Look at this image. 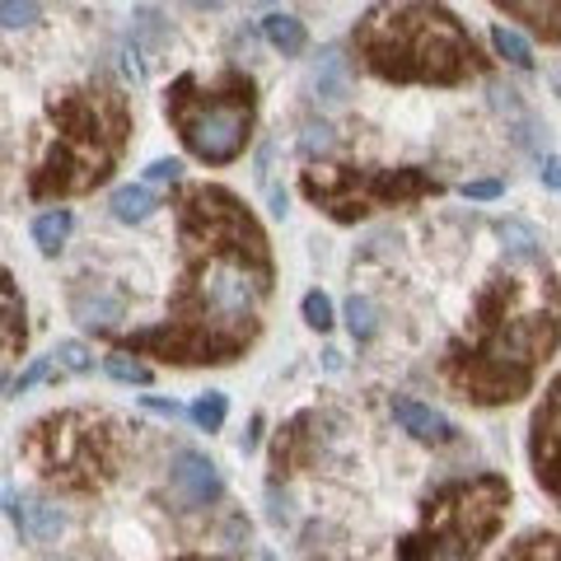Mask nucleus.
<instances>
[{
    "label": "nucleus",
    "mask_w": 561,
    "mask_h": 561,
    "mask_svg": "<svg viewBox=\"0 0 561 561\" xmlns=\"http://www.w3.org/2000/svg\"><path fill=\"white\" fill-rule=\"evenodd\" d=\"M342 66H346V57H342L337 47H328L323 61H319V80H313L328 103H342V99H346V76H342Z\"/></svg>",
    "instance_id": "aec40b11"
},
{
    "label": "nucleus",
    "mask_w": 561,
    "mask_h": 561,
    "mask_svg": "<svg viewBox=\"0 0 561 561\" xmlns=\"http://www.w3.org/2000/svg\"><path fill=\"white\" fill-rule=\"evenodd\" d=\"M319 412H300L286 431H276V445H272V468L276 478H290L313 463V449H319Z\"/></svg>",
    "instance_id": "9b49d317"
},
{
    "label": "nucleus",
    "mask_w": 561,
    "mask_h": 561,
    "mask_svg": "<svg viewBox=\"0 0 561 561\" xmlns=\"http://www.w3.org/2000/svg\"><path fill=\"white\" fill-rule=\"evenodd\" d=\"M24 463L38 472V482L70 491V496H90L103 491L127 459V431L122 421L94 408H66L43 421H33L20 440Z\"/></svg>",
    "instance_id": "39448f33"
},
{
    "label": "nucleus",
    "mask_w": 561,
    "mask_h": 561,
    "mask_svg": "<svg viewBox=\"0 0 561 561\" xmlns=\"http://www.w3.org/2000/svg\"><path fill=\"white\" fill-rule=\"evenodd\" d=\"M262 33H267V43L280 51V57H300L305 43H309V33L295 14H267V20H262Z\"/></svg>",
    "instance_id": "f3484780"
},
{
    "label": "nucleus",
    "mask_w": 561,
    "mask_h": 561,
    "mask_svg": "<svg viewBox=\"0 0 561 561\" xmlns=\"http://www.w3.org/2000/svg\"><path fill=\"white\" fill-rule=\"evenodd\" d=\"M164 117L179 131L183 150L202 164H234L253 140L257 122V84L249 70H225L216 84L197 76H179L164 90Z\"/></svg>",
    "instance_id": "423d86ee"
},
{
    "label": "nucleus",
    "mask_w": 561,
    "mask_h": 561,
    "mask_svg": "<svg viewBox=\"0 0 561 561\" xmlns=\"http://www.w3.org/2000/svg\"><path fill=\"white\" fill-rule=\"evenodd\" d=\"M192 5H197V10H225L230 0H192Z\"/></svg>",
    "instance_id": "e433bc0d"
},
{
    "label": "nucleus",
    "mask_w": 561,
    "mask_h": 561,
    "mask_svg": "<svg viewBox=\"0 0 561 561\" xmlns=\"http://www.w3.org/2000/svg\"><path fill=\"white\" fill-rule=\"evenodd\" d=\"M28 342V323H24V300L14 290L10 272L0 267V379H5V360L20 356Z\"/></svg>",
    "instance_id": "4468645a"
},
{
    "label": "nucleus",
    "mask_w": 561,
    "mask_h": 561,
    "mask_svg": "<svg viewBox=\"0 0 561 561\" xmlns=\"http://www.w3.org/2000/svg\"><path fill=\"white\" fill-rule=\"evenodd\" d=\"M169 491L183 511H206V505H216L225 496V482H220L216 463L187 449V454H179V463L169 472Z\"/></svg>",
    "instance_id": "9d476101"
},
{
    "label": "nucleus",
    "mask_w": 561,
    "mask_h": 561,
    "mask_svg": "<svg viewBox=\"0 0 561 561\" xmlns=\"http://www.w3.org/2000/svg\"><path fill=\"white\" fill-rule=\"evenodd\" d=\"M300 309H305V323H309L313 332H328V328H332V300H328L323 290H309Z\"/></svg>",
    "instance_id": "a878e982"
},
{
    "label": "nucleus",
    "mask_w": 561,
    "mask_h": 561,
    "mask_svg": "<svg viewBox=\"0 0 561 561\" xmlns=\"http://www.w3.org/2000/svg\"><path fill=\"white\" fill-rule=\"evenodd\" d=\"M505 20H515L542 38L548 47H561V0H491Z\"/></svg>",
    "instance_id": "ddd939ff"
},
{
    "label": "nucleus",
    "mask_w": 561,
    "mask_h": 561,
    "mask_svg": "<svg viewBox=\"0 0 561 561\" xmlns=\"http://www.w3.org/2000/svg\"><path fill=\"white\" fill-rule=\"evenodd\" d=\"M122 295L117 290H103V286H80L76 295H70V313L84 323V328H99V332H108L113 319H122Z\"/></svg>",
    "instance_id": "dca6fc26"
},
{
    "label": "nucleus",
    "mask_w": 561,
    "mask_h": 561,
    "mask_svg": "<svg viewBox=\"0 0 561 561\" xmlns=\"http://www.w3.org/2000/svg\"><path fill=\"white\" fill-rule=\"evenodd\" d=\"M501 239H505V253H538L534 230H524L519 220H505L501 225Z\"/></svg>",
    "instance_id": "cd10ccee"
},
{
    "label": "nucleus",
    "mask_w": 561,
    "mask_h": 561,
    "mask_svg": "<svg viewBox=\"0 0 561 561\" xmlns=\"http://www.w3.org/2000/svg\"><path fill=\"white\" fill-rule=\"evenodd\" d=\"M529 468L538 486L548 491L561 511V370L542 389V402L534 408V421H529Z\"/></svg>",
    "instance_id": "1a4fd4ad"
},
{
    "label": "nucleus",
    "mask_w": 561,
    "mask_h": 561,
    "mask_svg": "<svg viewBox=\"0 0 561 561\" xmlns=\"http://www.w3.org/2000/svg\"><path fill=\"white\" fill-rule=\"evenodd\" d=\"M542 183H548L552 192H561V164H557V160L542 164Z\"/></svg>",
    "instance_id": "72a5a7b5"
},
{
    "label": "nucleus",
    "mask_w": 561,
    "mask_h": 561,
    "mask_svg": "<svg viewBox=\"0 0 561 561\" xmlns=\"http://www.w3.org/2000/svg\"><path fill=\"white\" fill-rule=\"evenodd\" d=\"M515 491L501 472H478V478L445 482L421 511V524L398 542L402 561H463L478 557L491 538L501 534L511 515Z\"/></svg>",
    "instance_id": "0eeeda50"
},
{
    "label": "nucleus",
    "mask_w": 561,
    "mask_h": 561,
    "mask_svg": "<svg viewBox=\"0 0 561 561\" xmlns=\"http://www.w3.org/2000/svg\"><path fill=\"white\" fill-rule=\"evenodd\" d=\"M10 519H14V529H20V538H28V542H51L66 529V515L38 496H14Z\"/></svg>",
    "instance_id": "2eb2a0df"
},
{
    "label": "nucleus",
    "mask_w": 561,
    "mask_h": 561,
    "mask_svg": "<svg viewBox=\"0 0 561 561\" xmlns=\"http://www.w3.org/2000/svg\"><path fill=\"white\" fill-rule=\"evenodd\" d=\"M257 431H262V416H253V426H249V435H243V454H249V449H257Z\"/></svg>",
    "instance_id": "c9c22d12"
},
{
    "label": "nucleus",
    "mask_w": 561,
    "mask_h": 561,
    "mask_svg": "<svg viewBox=\"0 0 561 561\" xmlns=\"http://www.w3.org/2000/svg\"><path fill=\"white\" fill-rule=\"evenodd\" d=\"M491 47H496V57H505V66H515V70H534V47L524 43L515 28L496 24V28H491Z\"/></svg>",
    "instance_id": "6ab92c4d"
},
{
    "label": "nucleus",
    "mask_w": 561,
    "mask_h": 561,
    "mask_svg": "<svg viewBox=\"0 0 561 561\" xmlns=\"http://www.w3.org/2000/svg\"><path fill=\"white\" fill-rule=\"evenodd\" d=\"M561 346V280L542 253H505L472 295L468 328L445 346V393L468 408H505L534 393Z\"/></svg>",
    "instance_id": "f03ea898"
},
{
    "label": "nucleus",
    "mask_w": 561,
    "mask_h": 561,
    "mask_svg": "<svg viewBox=\"0 0 561 561\" xmlns=\"http://www.w3.org/2000/svg\"><path fill=\"white\" fill-rule=\"evenodd\" d=\"M108 375L122 379V383H140V389L150 383V370L140 360H131V356H108Z\"/></svg>",
    "instance_id": "c85d7f7f"
},
{
    "label": "nucleus",
    "mask_w": 561,
    "mask_h": 561,
    "mask_svg": "<svg viewBox=\"0 0 561 561\" xmlns=\"http://www.w3.org/2000/svg\"><path fill=\"white\" fill-rule=\"evenodd\" d=\"M43 375H47V360H33V365H28V370H24L20 379H14V383H10V393H28V389H33V383H38Z\"/></svg>",
    "instance_id": "473e14b6"
},
{
    "label": "nucleus",
    "mask_w": 561,
    "mask_h": 561,
    "mask_svg": "<svg viewBox=\"0 0 561 561\" xmlns=\"http://www.w3.org/2000/svg\"><path fill=\"white\" fill-rule=\"evenodd\" d=\"M51 356H57V365H61V370H70V375H90L94 370V356H90V346H84V342H57Z\"/></svg>",
    "instance_id": "393cba45"
},
{
    "label": "nucleus",
    "mask_w": 561,
    "mask_h": 561,
    "mask_svg": "<svg viewBox=\"0 0 561 561\" xmlns=\"http://www.w3.org/2000/svg\"><path fill=\"white\" fill-rule=\"evenodd\" d=\"M511 561H534V557H561V538L557 534H524L519 542L505 548Z\"/></svg>",
    "instance_id": "4be33fe9"
},
{
    "label": "nucleus",
    "mask_w": 561,
    "mask_h": 561,
    "mask_svg": "<svg viewBox=\"0 0 561 561\" xmlns=\"http://www.w3.org/2000/svg\"><path fill=\"white\" fill-rule=\"evenodd\" d=\"M33 239H38L43 253H61V243L70 239V216L66 210H47V216L33 220Z\"/></svg>",
    "instance_id": "412c9836"
},
{
    "label": "nucleus",
    "mask_w": 561,
    "mask_h": 561,
    "mask_svg": "<svg viewBox=\"0 0 561 561\" xmlns=\"http://www.w3.org/2000/svg\"><path fill=\"white\" fill-rule=\"evenodd\" d=\"M146 408L160 416H179V402H164V398H146Z\"/></svg>",
    "instance_id": "f704fd0d"
},
{
    "label": "nucleus",
    "mask_w": 561,
    "mask_h": 561,
    "mask_svg": "<svg viewBox=\"0 0 561 561\" xmlns=\"http://www.w3.org/2000/svg\"><path fill=\"white\" fill-rule=\"evenodd\" d=\"M300 192L337 225L370 220L379 210L393 206H416L426 197H440L445 183L431 169H375V164H309L300 173Z\"/></svg>",
    "instance_id": "6e6552de"
},
{
    "label": "nucleus",
    "mask_w": 561,
    "mask_h": 561,
    "mask_svg": "<svg viewBox=\"0 0 561 561\" xmlns=\"http://www.w3.org/2000/svg\"><path fill=\"white\" fill-rule=\"evenodd\" d=\"M38 20V0H0V24L5 28H28Z\"/></svg>",
    "instance_id": "bb28decb"
},
{
    "label": "nucleus",
    "mask_w": 561,
    "mask_h": 561,
    "mask_svg": "<svg viewBox=\"0 0 561 561\" xmlns=\"http://www.w3.org/2000/svg\"><path fill=\"white\" fill-rule=\"evenodd\" d=\"M389 412H393V421H398L402 431L416 435V440H426V445H449V440H454L449 416H440L435 408H426V402H416V398H408V393H393Z\"/></svg>",
    "instance_id": "f8f14e48"
},
{
    "label": "nucleus",
    "mask_w": 561,
    "mask_h": 561,
    "mask_svg": "<svg viewBox=\"0 0 561 561\" xmlns=\"http://www.w3.org/2000/svg\"><path fill=\"white\" fill-rule=\"evenodd\" d=\"M183 179V164L179 160H154L146 169V183H179Z\"/></svg>",
    "instance_id": "7c9ffc66"
},
{
    "label": "nucleus",
    "mask_w": 561,
    "mask_h": 561,
    "mask_svg": "<svg viewBox=\"0 0 561 561\" xmlns=\"http://www.w3.org/2000/svg\"><path fill=\"white\" fill-rule=\"evenodd\" d=\"M131 108L108 84L66 90L47 103V131L38 164L28 173L33 202L84 197L113 179L122 154L131 146Z\"/></svg>",
    "instance_id": "20e7f679"
},
{
    "label": "nucleus",
    "mask_w": 561,
    "mask_h": 561,
    "mask_svg": "<svg viewBox=\"0 0 561 561\" xmlns=\"http://www.w3.org/2000/svg\"><path fill=\"white\" fill-rule=\"evenodd\" d=\"M351 57L379 84L454 90L491 70L478 38L440 0H379L351 28Z\"/></svg>",
    "instance_id": "7ed1b4c3"
},
{
    "label": "nucleus",
    "mask_w": 561,
    "mask_h": 561,
    "mask_svg": "<svg viewBox=\"0 0 561 561\" xmlns=\"http://www.w3.org/2000/svg\"><path fill=\"white\" fill-rule=\"evenodd\" d=\"M225 412H230L225 393H202L197 402H192V421H197L202 431H220L225 426Z\"/></svg>",
    "instance_id": "b1692460"
},
{
    "label": "nucleus",
    "mask_w": 561,
    "mask_h": 561,
    "mask_svg": "<svg viewBox=\"0 0 561 561\" xmlns=\"http://www.w3.org/2000/svg\"><path fill=\"white\" fill-rule=\"evenodd\" d=\"M154 192L146 187V183H131V187H117L113 192V216L122 220V225H140V220H150L154 216Z\"/></svg>",
    "instance_id": "a211bd4d"
},
{
    "label": "nucleus",
    "mask_w": 561,
    "mask_h": 561,
    "mask_svg": "<svg viewBox=\"0 0 561 561\" xmlns=\"http://www.w3.org/2000/svg\"><path fill=\"white\" fill-rule=\"evenodd\" d=\"M346 328L356 342H370L375 337V305L365 300V295H351L346 300Z\"/></svg>",
    "instance_id": "5701e85b"
},
{
    "label": "nucleus",
    "mask_w": 561,
    "mask_h": 561,
    "mask_svg": "<svg viewBox=\"0 0 561 561\" xmlns=\"http://www.w3.org/2000/svg\"><path fill=\"white\" fill-rule=\"evenodd\" d=\"M463 197H472V202H491V197H501V183H496V179H478V183H463Z\"/></svg>",
    "instance_id": "2f4dec72"
},
{
    "label": "nucleus",
    "mask_w": 561,
    "mask_h": 561,
    "mask_svg": "<svg viewBox=\"0 0 561 561\" xmlns=\"http://www.w3.org/2000/svg\"><path fill=\"white\" fill-rule=\"evenodd\" d=\"M169 206L179 220V286L169 295V319L122 332L117 346L164 365H230L262 337L276 295L272 239L220 183H179Z\"/></svg>",
    "instance_id": "f257e3e1"
},
{
    "label": "nucleus",
    "mask_w": 561,
    "mask_h": 561,
    "mask_svg": "<svg viewBox=\"0 0 561 561\" xmlns=\"http://www.w3.org/2000/svg\"><path fill=\"white\" fill-rule=\"evenodd\" d=\"M300 150L309 154V160H313V154H328L332 150V127H309L300 136Z\"/></svg>",
    "instance_id": "c756f323"
}]
</instances>
